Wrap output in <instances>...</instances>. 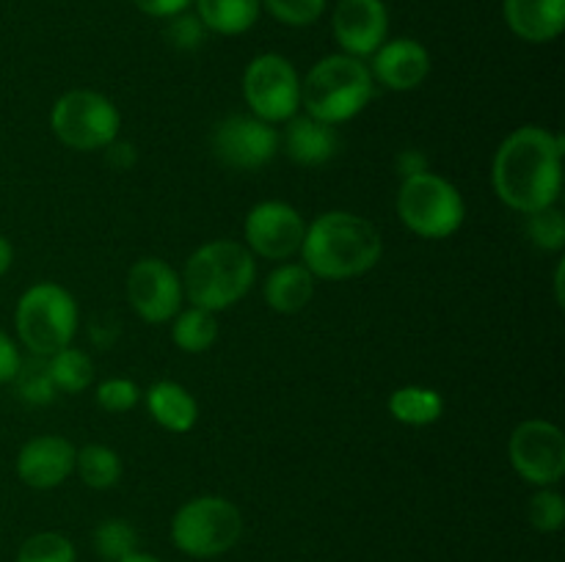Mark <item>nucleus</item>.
<instances>
[{
    "instance_id": "nucleus-1",
    "label": "nucleus",
    "mask_w": 565,
    "mask_h": 562,
    "mask_svg": "<svg viewBox=\"0 0 565 562\" xmlns=\"http://www.w3.org/2000/svg\"><path fill=\"white\" fill-rule=\"evenodd\" d=\"M491 185L500 202L524 215L557 204L563 187V138L544 127H519L497 149Z\"/></svg>"
},
{
    "instance_id": "nucleus-2",
    "label": "nucleus",
    "mask_w": 565,
    "mask_h": 562,
    "mask_svg": "<svg viewBox=\"0 0 565 562\" xmlns=\"http://www.w3.org/2000/svg\"><path fill=\"white\" fill-rule=\"evenodd\" d=\"M384 253L381 231L362 215L331 209L307 226L301 257L315 279L345 281L364 275Z\"/></svg>"
},
{
    "instance_id": "nucleus-3",
    "label": "nucleus",
    "mask_w": 565,
    "mask_h": 562,
    "mask_svg": "<svg viewBox=\"0 0 565 562\" xmlns=\"http://www.w3.org/2000/svg\"><path fill=\"white\" fill-rule=\"evenodd\" d=\"M182 292L188 301L207 312H224L248 295L257 279V262L246 246L235 240H213L188 257Z\"/></svg>"
},
{
    "instance_id": "nucleus-4",
    "label": "nucleus",
    "mask_w": 565,
    "mask_h": 562,
    "mask_svg": "<svg viewBox=\"0 0 565 562\" xmlns=\"http://www.w3.org/2000/svg\"><path fill=\"white\" fill-rule=\"evenodd\" d=\"M375 94V80L362 58L337 53L320 58L301 83V105L307 116L342 125L362 114Z\"/></svg>"
},
{
    "instance_id": "nucleus-5",
    "label": "nucleus",
    "mask_w": 565,
    "mask_h": 562,
    "mask_svg": "<svg viewBox=\"0 0 565 562\" xmlns=\"http://www.w3.org/2000/svg\"><path fill=\"white\" fill-rule=\"evenodd\" d=\"M17 336L36 358L70 347L77 331V303L64 287L42 281L22 292L14 312Z\"/></svg>"
},
{
    "instance_id": "nucleus-6",
    "label": "nucleus",
    "mask_w": 565,
    "mask_h": 562,
    "mask_svg": "<svg viewBox=\"0 0 565 562\" xmlns=\"http://www.w3.org/2000/svg\"><path fill=\"white\" fill-rule=\"evenodd\" d=\"M397 215L403 226L423 240H445L461 229L467 204L450 180L423 171L403 180L397 191Z\"/></svg>"
},
{
    "instance_id": "nucleus-7",
    "label": "nucleus",
    "mask_w": 565,
    "mask_h": 562,
    "mask_svg": "<svg viewBox=\"0 0 565 562\" xmlns=\"http://www.w3.org/2000/svg\"><path fill=\"white\" fill-rule=\"evenodd\" d=\"M243 534V516L224 496H196L174 512L171 540L196 560H213L235 549Z\"/></svg>"
},
{
    "instance_id": "nucleus-8",
    "label": "nucleus",
    "mask_w": 565,
    "mask_h": 562,
    "mask_svg": "<svg viewBox=\"0 0 565 562\" xmlns=\"http://www.w3.org/2000/svg\"><path fill=\"white\" fill-rule=\"evenodd\" d=\"M50 127L64 147L75 152H97L119 138V108L105 94L75 88L55 99Z\"/></svg>"
},
{
    "instance_id": "nucleus-9",
    "label": "nucleus",
    "mask_w": 565,
    "mask_h": 562,
    "mask_svg": "<svg viewBox=\"0 0 565 562\" xmlns=\"http://www.w3.org/2000/svg\"><path fill=\"white\" fill-rule=\"evenodd\" d=\"M243 97L257 119L290 121L301 108V77L285 55L263 53L243 72Z\"/></svg>"
},
{
    "instance_id": "nucleus-10",
    "label": "nucleus",
    "mask_w": 565,
    "mask_h": 562,
    "mask_svg": "<svg viewBox=\"0 0 565 562\" xmlns=\"http://www.w3.org/2000/svg\"><path fill=\"white\" fill-rule=\"evenodd\" d=\"M513 472L530 485L552 488L565 474V435L557 424L527 419L519 424L508 444Z\"/></svg>"
},
{
    "instance_id": "nucleus-11",
    "label": "nucleus",
    "mask_w": 565,
    "mask_h": 562,
    "mask_svg": "<svg viewBox=\"0 0 565 562\" xmlns=\"http://www.w3.org/2000/svg\"><path fill=\"white\" fill-rule=\"evenodd\" d=\"M127 301L143 323H169L182 306V279L169 262L143 257L127 273Z\"/></svg>"
},
{
    "instance_id": "nucleus-12",
    "label": "nucleus",
    "mask_w": 565,
    "mask_h": 562,
    "mask_svg": "<svg viewBox=\"0 0 565 562\" xmlns=\"http://www.w3.org/2000/svg\"><path fill=\"white\" fill-rule=\"evenodd\" d=\"M279 152V132L257 116H226L213 130V154L237 171H257Z\"/></svg>"
},
{
    "instance_id": "nucleus-13",
    "label": "nucleus",
    "mask_w": 565,
    "mask_h": 562,
    "mask_svg": "<svg viewBox=\"0 0 565 562\" xmlns=\"http://www.w3.org/2000/svg\"><path fill=\"white\" fill-rule=\"evenodd\" d=\"M246 248L263 259H290L301 251L307 237V220L287 202H259L248 209Z\"/></svg>"
},
{
    "instance_id": "nucleus-14",
    "label": "nucleus",
    "mask_w": 565,
    "mask_h": 562,
    "mask_svg": "<svg viewBox=\"0 0 565 562\" xmlns=\"http://www.w3.org/2000/svg\"><path fill=\"white\" fill-rule=\"evenodd\" d=\"M334 39L340 50L353 58H367L390 33V11L384 0H340L334 9Z\"/></svg>"
},
{
    "instance_id": "nucleus-15",
    "label": "nucleus",
    "mask_w": 565,
    "mask_h": 562,
    "mask_svg": "<svg viewBox=\"0 0 565 562\" xmlns=\"http://www.w3.org/2000/svg\"><path fill=\"white\" fill-rule=\"evenodd\" d=\"M77 450L61 435H36L17 455V477L36 490L58 488L75 472Z\"/></svg>"
},
{
    "instance_id": "nucleus-16",
    "label": "nucleus",
    "mask_w": 565,
    "mask_h": 562,
    "mask_svg": "<svg viewBox=\"0 0 565 562\" xmlns=\"http://www.w3.org/2000/svg\"><path fill=\"white\" fill-rule=\"evenodd\" d=\"M370 75L390 91H412L430 75V53L417 39H392L373 53Z\"/></svg>"
},
{
    "instance_id": "nucleus-17",
    "label": "nucleus",
    "mask_w": 565,
    "mask_h": 562,
    "mask_svg": "<svg viewBox=\"0 0 565 562\" xmlns=\"http://www.w3.org/2000/svg\"><path fill=\"white\" fill-rule=\"evenodd\" d=\"M281 147H285L287 158L296 165H326L337 154V132L334 127L326 125V121L312 119V116H292L285 127V138H281Z\"/></svg>"
},
{
    "instance_id": "nucleus-18",
    "label": "nucleus",
    "mask_w": 565,
    "mask_h": 562,
    "mask_svg": "<svg viewBox=\"0 0 565 562\" xmlns=\"http://www.w3.org/2000/svg\"><path fill=\"white\" fill-rule=\"evenodd\" d=\"M505 22L524 42H555L565 25V0H505Z\"/></svg>"
},
{
    "instance_id": "nucleus-19",
    "label": "nucleus",
    "mask_w": 565,
    "mask_h": 562,
    "mask_svg": "<svg viewBox=\"0 0 565 562\" xmlns=\"http://www.w3.org/2000/svg\"><path fill=\"white\" fill-rule=\"evenodd\" d=\"M147 408L154 422L169 433H188L199 419V406L193 395L174 380H158L149 386Z\"/></svg>"
},
{
    "instance_id": "nucleus-20",
    "label": "nucleus",
    "mask_w": 565,
    "mask_h": 562,
    "mask_svg": "<svg viewBox=\"0 0 565 562\" xmlns=\"http://www.w3.org/2000/svg\"><path fill=\"white\" fill-rule=\"evenodd\" d=\"M265 303L279 314H296L309 306L315 295V275L303 264L285 262L265 281Z\"/></svg>"
},
{
    "instance_id": "nucleus-21",
    "label": "nucleus",
    "mask_w": 565,
    "mask_h": 562,
    "mask_svg": "<svg viewBox=\"0 0 565 562\" xmlns=\"http://www.w3.org/2000/svg\"><path fill=\"white\" fill-rule=\"evenodd\" d=\"M199 20L207 31L221 36H241L259 20V0H193Z\"/></svg>"
},
{
    "instance_id": "nucleus-22",
    "label": "nucleus",
    "mask_w": 565,
    "mask_h": 562,
    "mask_svg": "<svg viewBox=\"0 0 565 562\" xmlns=\"http://www.w3.org/2000/svg\"><path fill=\"white\" fill-rule=\"evenodd\" d=\"M386 408H390L392 419H397L401 424L425 428V424H434L441 419L445 397L436 389H430V386H401V389L390 395Z\"/></svg>"
},
{
    "instance_id": "nucleus-23",
    "label": "nucleus",
    "mask_w": 565,
    "mask_h": 562,
    "mask_svg": "<svg viewBox=\"0 0 565 562\" xmlns=\"http://www.w3.org/2000/svg\"><path fill=\"white\" fill-rule=\"evenodd\" d=\"M171 336L174 345L185 353H204L215 345L218 339V323L215 314L207 309L191 306L185 312L174 314V325H171Z\"/></svg>"
},
{
    "instance_id": "nucleus-24",
    "label": "nucleus",
    "mask_w": 565,
    "mask_h": 562,
    "mask_svg": "<svg viewBox=\"0 0 565 562\" xmlns=\"http://www.w3.org/2000/svg\"><path fill=\"white\" fill-rule=\"evenodd\" d=\"M44 361H47V372L53 386L64 391V395H81V391H86L92 386L94 364L77 347H64V350L53 353Z\"/></svg>"
},
{
    "instance_id": "nucleus-25",
    "label": "nucleus",
    "mask_w": 565,
    "mask_h": 562,
    "mask_svg": "<svg viewBox=\"0 0 565 562\" xmlns=\"http://www.w3.org/2000/svg\"><path fill=\"white\" fill-rule=\"evenodd\" d=\"M75 468L83 483L94 490H108L119 483L121 461L110 446L86 444L75 455Z\"/></svg>"
},
{
    "instance_id": "nucleus-26",
    "label": "nucleus",
    "mask_w": 565,
    "mask_h": 562,
    "mask_svg": "<svg viewBox=\"0 0 565 562\" xmlns=\"http://www.w3.org/2000/svg\"><path fill=\"white\" fill-rule=\"evenodd\" d=\"M94 551L105 562L125 560L127 554L138 551V532L132 529L130 521L110 518V521H103L94 529Z\"/></svg>"
},
{
    "instance_id": "nucleus-27",
    "label": "nucleus",
    "mask_w": 565,
    "mask_h": 562,
    "mask_svg": "<svg viewBox=\"0 0 565 562\" xmlns=\"http://www.w3.org/2000/svg\"><path fill=\"white\" fill-rule=\"evenodd\" d=\"M17 562H77V554L66 534L36 532L20 545Z\"/></svg>"
},
{
    "instance_id": "nucleus-28",
    "label": "nucleus",
    "mask_w": 565,
    "mask_h": 562,
    "mask_svg": "<svg viewBox=\"0 0 565 562\" xmlns=\"http://www.w3.org/2000/svg\"><path fill=\"white\" fill-rule=\"evenodd\" d=\"M527 235L544 251H561L565 246V218L561 209L552 207L539 209L527 215Z\"/></svg>"
},
{
    "instance_id": "nucleus-29",
    "label": "nucleus",
    "mask_w": 565,
    "mask_h": 562,
    "mask_svg": "<svg viewBox=\"0 0 565 562\" xmlns=\"http://www.w3.org/2000/svg\"><path fill=\"white\" fill-rule=\"evenodd\" d=\"M527 518H530V523H533V529H539V532H544V534L561 532L563 521H565V501H563L561 490L541 488L539 494L530 499Z\"/></svg>"
},
{
    "instance_id": "nucleus-30",
    "label": "nucleus",
    "mask_w": 565,
    "mask_h": 562,
    "mask_svg": "<svg viewBox=\"0 0 565 562\" xmlns=\"http://www.w3.org/2000/svg\"><path fill=\"white\" fill-rule=\"evenodd\" d=\"M17 391H20L22 400L33 402V406H44V402L53 400L55 395V386L50 380L47 372V361H31V364H22L20 372L14 378Z\"/></svg>"
},
{
    "instance_id": "nucleus-31",
    "label": "nucleus",
    "mask_w": 565,
    "mask_h": 562,
    "mask_svg": "<svg viewBox=\"0 0 565 562\" xmlns=\"http://www.w3.org/2000/svg\"><path fill=\"white\" fill-rule=\"evenodd\" d=\"M279 22L292 28H307L323 17L326 0H259Z\"/></svg>"
},
{
    "instance_id": "nucleus-32",
    "label": "nucleus",
    "mask_w": 565,
    "mask_h": 562,
    "mask_svg": "<svg viewBox=\"0 0 565 562\" xmlns=\"http://www.w3.org/2000/svg\"><path fill=\"white\" fill-rule=\"evenodd\" d=\"M141 400V389L127 378H108L97 386V406L108 413H127Z\"/></svg>"
},
{
    "instance_id": "nucleus-33",
    "label": "nucleus",
    "mask_w": 565,
    "mask_h": 562,
    "mask_svg": "<svg viewBox=\"0 0 565 562\" xmlns=\"http://www.w3.org/2000/svg\"><path fill=\"white\" fill-rule=\"evenodd\" d=\"M204 31H207V28L202 25V20H199V17L185 14V11H182V14L171 17L166 39H169L177 50H196L199 44H202Z\"/></svg>"
},
{
    "instance_id": "nucleus-34",
    "label": "nucleus",
    "mask_w": 565,
    "mask_h": 562,
    "mask_svg": "<svg viewBox=\"0 0 565 562\" xmlns=\"http://www.w3.org/2000/svg\"><path fill=\"white\" fill-rule=\"evenodd\" d=\"M20 367L22 356L20 350H17L14 339L0 331V383H11V380L17 378V372H20Z\"/></svg>"
},
{
    "instance_id": "nucleus-35",
    "label": "nucleus",
    "mask_w": 565,
    "mask_h": 562,
    "mask_svg": "<svg viewBox=\"0 0 565 562\" xmlns=\"http://www.w3.org/2000/svg\"><path fill=\"white\" fill-rule=\"evenodd\" d=\"M132 3H136L138 11H143V14L158 17V20H171V17L188 11V6H191L193 0H132Z\"/></svg>"
},
{
    "instance_id": "nucleus-36",
    "label": "nucleus",
    "mask_w": 565,
    "mask_h": 562,
    "mask_svg": "<svg viewBox=\"0 0 565 562\" xmlns=\"http://www.w3.org/2000/svg\"><path fill=\"white\" fill-rule=\"evenodd\" d=\"M397 171H401L403 180L423 174V171H428V158H425L419 149H403V152L397 154Z\"/></svg>"
},
{
    "instance_id": "nucleus-37",
    "label": "nucleus",
    "mask_w": 565,
    "mask_h": 562,
    "mask_svg": "<svg viewBox=\"0 0 565 562\" xmlns=\"http://www.w3.org/2000/svg\"><path fill=\"white\" fill-rule=\"evenodd\" d=\"M105 152H108V163L119 171L132 169V163H136V147L127 141H114L110 147H105Z\"/></svg>"
},
{
    "instance_id": "nucleus-38",
    "label": "nucleus",
    "mask_w": 565,
    "mask_h": 562,
    "mask_svg": "<svg viewBox=\"0 0 565 562\" xmlns=\"http://www.w3.org/2000/svg\"><path fill=\"white\" fill-rule=\"evenodd\" d=\"M11 262H14V248H11V242L0 235V279L9 273Z\"/></svg>"
},
{
    "instance_id": "nucleus-39",
    "label": "nucleus",
    "mask_w": 565,
    "mask_h": 562,
    "mask_svg": "<svg viewBox=\"0 0 565 562\" xmlns=\"http://www.w3.org/2000/svg\"><path fill=\"white\" fill-rule=\"evenodd\" d=\"M119 562H160V560L152 554H143V551H132V554H127L125 560H119Z\"/></svg>"
},
{
    "instance_id": "nucleus-40",
    "label": "nucleus",
    "mask_w": 565,
    "mask_h": 562,
    "mask_svg": "<svg viewBox=\"0 0 565 562\" xmlns=\"http://www.w3.org/2000/svg\"><path fill=\"white\" fill-rule=\"evenodd\" d=\"M555 287H557V301L563 306V262L557 264V273H555Z\"/></svg>"
}]
</instances>
